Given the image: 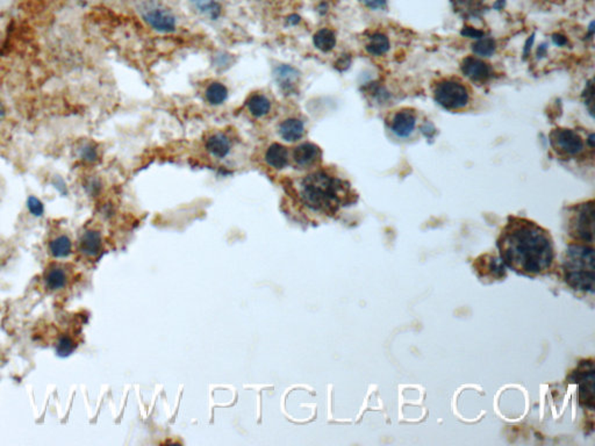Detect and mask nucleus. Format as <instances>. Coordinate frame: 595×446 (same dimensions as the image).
<instances>
[{"mask_svg": "<svg viewBox=\"0 0 595 446\" xmlns=\"http://www.w3.org/2000/svg\"><path fill=\"white\" fill-rule=\"evenodd\" d=\"M277 83L283 89V91H294V87L297 86L300 80V73L295 68L291 66H280L276 69Z\"/></svg>", "mask_w": 595, "mask_h": 446, "instance_id": "obj_12", "label": "nucleus"}, {"mask_svg": "<svg viewBox=\"0 0 595 446\" xmlns=\"http://www.w3.org/2000/svg\"><path fill=\"white\" fill-rule=\"evenodd\" d=\"M66 273H64L62 269H58V268L49 270L47 277H46L47 286L51 288V290H57V288L64 286L66 285Z\"/></svg>", "mask_w": 595, "mask_h": 446, "instance_id": "obj_22", "label": "nucleus"}, {"mask_svg": "<svg viewBox=\"0 0 595 446\" xmlns=\"http://www.w3.org/2000/svg\"><path fill=\"white\" fill-rule=\"evenodd\" d=\"M564 279L574 290H594V249L585 244L570 245L562 259Z\"/></svg>", "mask_w": 595, "mask_h": 446, "instance_id": "obj_3", "label": "nucleus"}, {"mask_svg": "<svg viewBox=\"0 0 595 446\" xmlns=\"http://www.w3.org/2000/svg\"><path fill=\"white\" fill-rule=\"evenodd\" d=\"M533 1L538 3V5H541V6L551 8V6H562V5L565 4L569 0H533Z\"/></svg>", "mask_w": 595, "mask_h": 446, "instance_id": "obj_30", "label": "nucleus"}, {"mask_svg": "<svg viewBox=\"0 0 595 446\" xmlns=\"http://www.w3.org/2000/svg\"><path fill=\"white\" fill-rule=\"evenodd\" d=\"M350 186L326 171H316L304 179L302 201L313 211L334 213L350 198Z\"/></svg>", "mask_w": 595, "mask_h": 446, "instance_id": "obj_2", "label": "nucleus"}, {"mask_svg": "<svg viewBox=\"0 0 595 446\" xmlns=\"http://www.w3.org/2000/svg\"><path fill=\"white\" fill-rule=\"evenodd\" d=\"M360 1L371 10H383L387 4V0H360Z\"/></svg>", "mask_w": 595, "mask_h": 446, "instance_id": "obj_28", "label": "nucleus"}, {"mask_svg": "<svg viewBox=\"0 0 595 446\" xmlns=\"http://www.w3.org/2000/svg\"><path fill=\"white\" fill-rule=\"evenodd\" d=\"M265 160L270 167H275L277 170H282L289 163V150L286 147L280 143H273L266 150Z\"/></svg>", "mask_w": 595, "mask_h": 446, "instance_id": "obj_14", "label": "nucleus"}, {"mask_svg": "<svg viewBox=\"0 0 595 446\" xmlns=\"http://www.w3.org/2000/svg\"><path fill=\"white\" fill-rule=\"evenodd\" d=\"M472 50L478 56L487 57V56L493 54L494 50H495V42H494L493 39H490V37H485V39L483 37L472 46Z\"/></svg>", "mask_w": 595, "mask_h": 446, "instance_id": "obj_23", "label": "nucleus"}, {"mask_svg": "<svg viewBox=\"0 0 595 446\" xmlns=\"http://www.w3.org/2000/svg\"><path fill=\"white\" fill-rule=\"evenodd\" d=\"M553 41L558 46H564L567 42V37H562V35H553Z\"/></svg>", "mask_w": 595, "mask_h": 446, "instance_id": "obj_31", "label": "nucleus"}, {"mask_svg": "<svg viewBox=\"0 0 595 446\" xmlns=\"http://www.w3.org/2000/svg\"><path fill=\"white\" fill-rule=\"evenodd\" d=\"M145 21L148 22L150 27L156 29L158 32L169 33L176 28V19L167 10L162 8H154L145 12Z\"/></svg>", "mask_w": 595, "mask_h": 446, "instance_id": "obj_10", "label": "nucleus"}, {"mask_svg": "<svg viewBox=\"0 0 595 446\" xmlns=\"http://www.w3.org/2000/svg\"><path fill=\"white\" fill-rule=\"evenodd\" d=\"M461 73L475 84H485L493 78V68L478 56H468L461 63Z\"/></svg>", "mask_w": 595, "mask_h": 446, "instance_id": "obj_8", "label": "nucleus"}, {"mask_svg": "<svg viewBox=\"0 0 595 446\" xmlns=\"http://www.w3.org/2000/svg\"><path fill=\"white\" fill-rule=\"evenodd\" d=\"M80 157L84 162L87 163H93L98 160V151L97 148L92 143H85L82 145L80 149Z\"/></svg>", "mask_w": 595, "mask_h": 446, "instance_id": "obj_24", "label": "nucleus"}, {"mask_svg": "<svg viewBox=\"0 0 595 446\" xmlns=\"http://www.w3.org/2000/svg\"><path fill=\"white\" fill-rule=\"evenodd\" d=\"M321 158V150L313 143H302L294 149L293 160L302 167H311Z\"/></svg>", "mask_w": 595, "mask_h": 446, "instance_id": "obj_11", "label": "nucleus"}, {"mask_svg": "<svg viewBox=\"0 0 595 446\" xmlns=\"http://www.w3.org/2000/svg\"><path fill=\"white\" fill-rule=\"evenodd\" d=\"M280 134L287 142H297L305 134V126L299 119H287L280 126Z\"/></svg>", "mask_w": 595, "mask_h": 446, "instance_id": "obj_15", "label": "nucleus"}, {"mask_svg": "<svg viewBox=\"0 0 595 446\" xmlns=\"http://www.w3.org/2000/svg\"><path fill=\"white\" fill-rule=\"evenodd\" d=\"M206 148L217 158H223L228 155L232 149V142L228 136L222 133H217L207 140Z\"/></svg>", "mask_w": 595, "mask_h": 446, "instance_id": "obj_13", "label": "nucleus"}, {"mask_svg": "<svg viewBox=\"0 0 595 446\" xmlns=\"http://www.w3.org/2000/svg\"><path fill=\"white\" fill-rule=\"evenodd\" d=\"M430 89L434 100L449 112H465L472 109L475 102L471 84L456 75L437 77L432 80Z\"/></svg>", "mask_w": 595, "mask_h": 446, "instance_id": "obj_4", "label": "nucleus"}, {"mask_svg": "<svg viewBox=\"0 0 595 446\" xmlns=\"http://www.w3.org/2000/svg\"><path fill=\"white\" fill-rule=\"evenodd\" d=\"M497 249L502 263L522 276L544 275L555 258L550 232L528 219L518 216H509L499 236Z\"/></svg>", "mask_w": 595, "mask_h": 446, "instance_id": "obj_1", "label": "nucleus"}, {"mask_svg": "<svg viewBox=\"0 0 595 446\" xmlns=\"http://www.w3.org/2000/svg\"><path fill=\"white\" fill-rule=\"evenodd\" d=\"M391 131L399 138H408L416 126V113L412 109H401L387 119Z\"/></svg>", "mask_w": 595, "mask_h": 446, "instance_id": "obj_9", "label": "nucleus"}, {"mask_svg": "<svg viewBox=\"0 0 595 446\" xmlns=\"http://www.w3.org/2000/svg\"><path fill=\"white\" fill-rule=\"evenodd\" d=\"M4 116H5L4 105H3V104H1V102H0V120H3V119H4Z\"/></svg>", "mask_w": 595, "mask_h": 446, "instance_id": "obj_33", "label": "nucleus"}, {"mask_svg": "<svg viewBox=\"0 0 595 446\" xmlns=\"http://www.w3.org/2000/svg\"><path fill=\"white\" fill-rule=\"evenodd\" d=\"M228 97L227 87L221 83H212L207 87L206 99L211 105H221Z\"/></svg>", "mask_w": 595, "mask_h": 446, "instance_id": "obj_20", "label": "nucleus"}, {"mask_svg": "<svg viewBox=\"0 0 595 446\" xmlns=\"http://www.w3.org/2000/svg\"><path fill=\"white\" fill-rule=\"evenodd\" d=\"M71 241L68 236H58L51 241L49 249L55 257H66L71 252Z\"/></svg>", "mask_w": 595, "mask_h": 446, "instance_id": "obj_21", "label": "nucleus"}, {"mask_svg": "<svg viewBox=\"0 0 595 446\" xmlns=\"http://www.w3.org/2000/svg\"><path fill=\"white\" fill-rule=\"evenodd\" d=\"M461 34L465 37H475V39H482L484 37L483 32H480L478 29L472 28V27H464L461 30Z\"/></svg>", "mask_w": 595, "mask_h": 446, "instance_id": "obj_29", "label": "nucleus"}, {"mask_svg": "<svg viewBox=\"0 0 595 446\" xmlns=\"http://www.w3.org/2000/svg\"><path fill=\"white\" fill-rule=\"evenodd\" d=\"M574 380L579 384L580 405L593 410L594 408V365L593 360H587L577 367L574 372Z\"/></svg>", "mask_w": 595, "mask_h": 446, "instance_id": "obj_7", "label": "nucleus"}, {"mask_svg": "<svg viewBox=\"0 0 595 446\" xmlns=\"http://www.w3.org/2000/svg\"><path fill=\"white\" fill-rule=\"evenodd\" d=\"M27 207H28L29 212L35 216H41L44 214V205L35 196H29L28 200H27Z\"/></svg>", "mask_w": 595, "mask_h": 446, "instance_id": "obj_26", "label": "nucleus"}, {"mask_svg": "<svg viewBox=\"0 0 595 446\" xmlns=\"http://www.w3.org/2000/svg\"><path fill=\"white\" fill-rule=\"evenodd\" d=\"M367 50L370 55L374 56H381L385 55L390 49L389 37L381 33H374L372 37L369 39V42L367 44Z\"/></svg>", "mask_w": 595, "mask_h": 446, "instance_id": "obj_19", "label": "nucleus"}, {"mask_svg": "<svg viewBox=\"0 0 595 446\" xmlns=\"http://www.w3.org/2000/svg\"><path fill=\"white\" fill-rule=\"evenodd\" d=\"M313 42L319 50L328 53V51L333 50L336 46V35L331 29H320L313 37Z\"/></svg>", "mask_w": 595, "mask_h": 446, "instance_id": "obj_16", "label": "nucleus"}, {"mask_svg": "<svg viewBox=\"0 0 595 446\" xmlns=\"http://www.w3.org/2000/svg\"><path fill=\"white\" fill-rule=\"evenodd\" d=\"M594 213L593 200L571 207L567 215V232L572 239L580 243H593Z\"/></svg>", "mask_w": 595, "mask_h": 446, "instance_id": "obj_6", "label": "nucleus"}, {"mask_svg": "<svg viewBox=\"0 0 595 446\" xmlns=\"http://www.w3.org/2000/svg\"><path fill=\"white\" fill-rule=\"evenodd\" d=\"M248 109L256 118L266 115L271 109V102L263 95H251L248 100Z\"/></svg>", "mask_w": 595, "mask_h": 446, "instance_id": "obj_18", "label": "nucleus"}, {"mask_svg": "<svg viewBox=\"0 0 595 446\" xmlns=\"http://www.w3.org/2000/svg\"><path fill=\"white\" fill-rule=\"evenodd\" d=\"M289 22H290L291 25H295L298 22L300 21V18L298 17V15H292L290 18L287 19Z\"/></svg>", "mask_w": 595, "mask_h": 446, "instance_id": "obj_32", "label": "nucleus"}, {"mask_svg": "<svg viewBox=\"0 0 595 446\" xmlns=\"http://www.w3.org/2000/svg\"><path fill=\"white\" fill-rule=\"evenodd\" d=\"M549 141L553 153L560 160H578L586 158L587 148L594 149V135L585 142L584 138L577 131L570 128H555L549 135Z\"/></svg>", "mask_w": 595, "mask_h": 446, "instance_id": "obj_5", "label": "nucleus"}, {"mask_svg": "<svg viewBox=\"0 0 595 446\" xmlns=\"http://www.w3.org/2000/svg\"><path fill=\"white\" fill-rule=\"evenodd\" d=\"M193 4L196 5V8L201 10L203 12H206L212 17L219 13V6L215 0H191Z\"/></svg>", "mask_w": 595, "mask_h": 446, "instance_id": "obj_25", "label": "nucleus"}, {"mask_svg": "<svg viewBox=\"0 0 595 446\" xmlns=\"http://www.w3.org/2000/svg\"><path fill=\"white\" fill-rule=\"evenodd\" d=\"M73 350V342L70 338H63L58 344V352L61 355H68Z\"/></svg>", "mask_w": 595, "mask_h": 446, "instance_id": "obj_27", "label": "nucleus"}, {"mask_svg": "<svg viewBox=\"0 0 595 446\" xmlns=\"http://www.w3.org/2000/svg\"><path fill=\"white\" fill-rule=\"evenodd\" d=\"M80 248H82L84 254H89V256H95L102 248L100 234L93 232V230H89V232H85L82 240H80Z\"/></svg>", "mask_w": 595, "mask_h": 446, "instance_id": "obj_17", "label": "nucleus"}]
</instances>
